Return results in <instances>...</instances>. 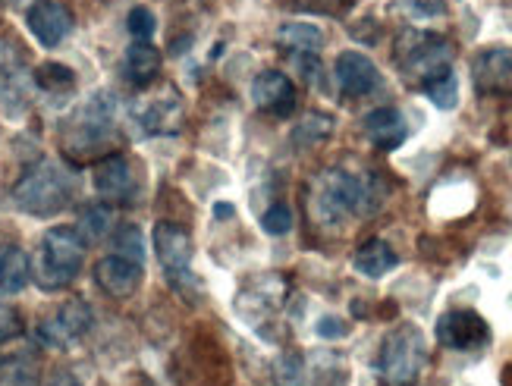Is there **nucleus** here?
Masks as SVG:
<instances>
[{
  "label": "nucleus",
  "instance_id": "obj_1",
  "mask_svg": "<svg viewBox=\"0 0 512 386\" xmlns=\"http://www.w3.org/2000/svg\"><path fill=\"white\" fill-rule=\"evenodd\" d=\"M377 179H359L346 170H324L311 183L308 208L321 226H340L349 214H374L381 208Z\"/></svg>",
  "mask_w": 512,
  "mask_h": 386
},
{
  "label": "nucleus",
  "instance_id": "obj_2",
  "mask_svg": "<svg viewBox=\"0 0 512 386\" xmlns=\"http://www.w3.org/2000/svg\"><path fill=\"white\" fill-rule=\"evenodd\" d=\"M73 195H76L73 173L54 161L35 164L32 170L22 173L19 183L13 186L16 208L32 217H54L73 201Z\"/></svg>",
  "mask_w": 512,
  "mask_h": 386
},
{
  "label": "nucleus",
  "instance_id": "obj_3",
  "mask_svg": "<svg viewBox=\"0 0 512 386\" xmlns=\"http://www.w3.org/2000/svg\"><path fill=\"white\" fill-rule=\"evenodd\" d=\"M396 66L409 85L425 88L434 79L453 73V44L437 32L409 29L396 41Z\"/></svg>",
  "mask_w": 512,
  "mask_h": 386
},
{
  "label": "nucleus",
  "instance_id": "obj_4",
  "mask_svg": "<svg viewBox=\"0 0 512 386\" xmlns=\"http://www.w3.org/2000/svg\"><path fill=\"white\" fill-rule=\"evenodd\" d=\"M85 264V239L76 226H51L41 239V252L35 264V280L44 289L70 286Z\"/></svg>",
  "mask_w": 512,
  "mask_h": 386
},
{
  "label": "nucleus",
  "instance_id": "obj_5",
  "mask_svg": "<svg viewBox=\"0 0 512 386\" xmlns=\"http://www.w3.org/2000/svg\"><path fill=\"white\" fill-rule=\"evenodd\" d=\"M117 139V123H114V104L107 95H98L88 101L76 117L70 120L63 132V148L73 157H92V154H114L107 151Z\"/></svg>",
  "mask_w": 512,
  "mask_h": 386
},
{
  "label": "nucleus",
  "instance_id": "obj_6",
  "mask_svg": "<svg viewBox=\"0 0 512 386\" xmlns=\"http://www.w3.org/2000/svg\"><path fill=\"white\" fill-rule=\"evenodd\" d=\"M425 365H428V343H425V333L418 327L403 324L393 333H387L381 346V371L393 386L418 383Z\"/></svg>",
  "mask_w": 512,
  "mask_h": 386
},
{
  "label": "nucleus",
  "instance_id": "obj_7",
  "mask_svg": "<svg viewBox=\"0 0 512 386\" xmlns=\"http://www.w3.org/2000/svg\"><path fill=\"white\" fill-rule=\"evenodd\" d=\"M154 252H158V261L164 267V274H167V283L186 295V299H198L202 295V283H198V277L192 274V239L189 233L183 230V226H176V223H167L161 220L158 226H154Z\"/></svg>",
  "mask_w": 512,
  "mask_h": 386
},
{
  "label": "nucleus",
  "instance_id": "obj_8",
  "mask_svg": "<svg viewBox=\"0 0 512 386\" xmlns=\"http://www.w3.org/2000/svg\"><path fill=\"white\" fill-rule=\"evenodd\" d=\"M35 73L29 70V57L22 44L10 35H0V104L10 113H19L29 101Z\"/></svg>",
  "mask_w": 512,
  "mask_h": 386
},
{
  "label": "nucleus",
  "instance_id": "obj_9",
  "mask_svg": "<svg viewBox=\"0 0 512 386\" xmlns=\"http://www.w3.org/2000/svg\"><path fill=\"white\" fill-rule=\"evenodd\" d=\"M92 321H95L92 308H88L85 302H79V299L63 302L57 311H51L38 324V339L48 349H70L88 330H92Z\"/></svg>",
  "mask_w": 512,
  "mask_h": 386
},
{
  "label": "nucleus",
  "instance_id": "obj_10",
  "mask_svg": "<svg viewBox=\"0 0 512 386\" xmlns=\"http://www.w3.org/2000/svg\"><path fill=\"white\" fill-rule=\"evenodd\" d=\"M437 339L453 352H472L481 349L487 339H491V330H487V321L475 311H447L437 321Z\"/></svg>",
  "mask_w": 512,
  "mask_h": 386
},
{
  "label": "nucleus",
  "instance_id": "obj_11",
  "mask_svg": "<svg viewBox=\"0 0 512 386\" xmlns=\"http://www.w3.org/2000/svg\"><path fill=\"white\" fill-rule=\"evenodd\" d=\"M132 120L136 126L145 132V135H167V132H176L183 123V107H180V98L170 88L158 95H145L132 104Z\"/></svg>",
  "mask_w": 512,
  "mask_h": 386
},
{
  "label": "nucleus",
  "instance_id": "obj_12",
  "mask_svg": "<svg viewBox=\"0 0 512 386\" xmlns=\"http://www.w3.org/2000/svg\"><path fill=\"white\" fill-rule=\"evenodd\" d=\"M95 192L107 201V204H129L139 192V176L132 170L129 157L123 154H107L95 167Z\"/></svg>",
  "mask_w": 512,
  "mask_h": 386
},
{
  "label": "nucleus",
  "instance_id": "obj_13",
  "mask_svg": "<svg viewBox=\"0 0 512 386\" xmlns=\"http://www.w3.org/2000/svg\"><path fill=\"white\" fill-rule=\"evenodd\" d=\"M472 82L481 95H512V48H484L472 60Z\"/></svg>",
  "mask_w": 512,
  "mask_h": 386
},
{
  "label": "nucleus",
  "instance_id": "obj_14",
  "mask_svg": "<svg viewBox=\"0 0 512 386\" xmlns=\"http://www.w3.org/2000/svg\"><path fill=\"white\" fill-rule=\"evenodd\" d=\"M142 264L129 261L123 255H107L95 264V283L110 295V299H129L142 286Z\"/></svg>",
  "mask_w": 512,
  "mask_h": 386
},
{
  "label": "nucleus",
  "instance_id": "obj_15",
  "mask_svg": "<svg viewBox=\"0 0 512 386\" xmlns=\"http://www.w3.org/2000/svg\"><path fill=\"white\" fill-rule=\"evenodd\" d=\"M337 82L346 98H365L381 85V73H377L374 60L362 51H343L337 57Z\"/></svg>",
  "mask_w": 512,
  "mask_h": 386
},
{
  "label": "nucleus",
  "instance_id": "obj_16",
  "mask_svg": "<svg viewBox=\"0 0 512 386\" xmlns=\"http://www.w3.org/2000/svg\"><path fill=\"white\" fill-rule=\"evenodd\" d=\"M29 29L44 44V48H57V44L73 32V13L63 7L60 0H38L29 10Z\"/></svg>",
  "mask_w": 512,
  "mask_h": 386
},
{
  "label": "nucleus",
  "instance_id": "obj_17",
  "mask_svg": "<svg viewBox=\"0 0 512 386\" xmlns=\"http://www.w3.org/2000/svg\"><path fill=\"white\" fill-rule=\"evenodd\" d=\"M252 101L274 113V117H289L296 110V88L289 82V76L277 73V70H264L255 82H252Z\"/></svg>",
  "mask_w": 512,
  "mask_h": 386
},
{
  "label": "nucleus",
  "instance_id": "obj_18",
  "mask_svg": "<svg viewBox=\"0 0 512 386\" xmlns=\"http://www.w3.org/2000/svg\"><path fill=\"white\" fill-rule=\"evenodd\" d=\"M365 135L377 151H396L406 142L409 126H406V117L396 107H377L365 117Z\"/></svg>",
  "mask_w": 512,
  "mask_h": 386
},
{
  "label": "nucleus",
  "instance_id": "obj_19",
  "mask_svg": "<svg viewBox=\"0 0 512 386\" xmlns=\"http://www.w3.org/2000/svg\"><path fill=\"white\" fill-rule=\"evenodd\" d=\"M161 73V54L154 48L151 41H136L132 48L126 51V60H123V76L132 82V85H151L154 76Z\"/></svg>",
  "mask_w": 512,
  "mask_h": 386
},
{
  "label": "nucleus",
  "instance_id": "obj_20",
  "mask_svg": "<svg viewBox=\"0 0 512 386\" xmlns=\"http://www.w3.org/2000/svg\"><path fill=\"white\" fill-rule=\"evenodd\" d=\"M32 280V264L29 255L19 245L0 248V295H16L29 286Z\"/></svg>",
  "mask_w": 512,
  "mask_h": 386
},
{
  "label": "nucleus",
  "instance_id": "obj_21",
  "mask_svg": "<svg viewBox=\"0 0 512 386\" xmlns=\"http://www.w3.org/2000/svg\"><path fill=\"white\" fill-rule=\"evenodd\" d=\"M352 264H355V270H359L362 277L377 280V277L390 274V270L399 264V258H396V252H393V248H390L384 239H368V242L359 248V252H355Z\"/></svg>",
  "mask_w": 512,
  "mask_h": 386
},
{
  "label": "nucleus",
  "instance_id": "obj_22",
  "mask_svg": "<svg viewBox=\"0 0 512 386\" xmlns=\"http://www.w3.org/2000/svg\"><path fill=\"white\" fill-rule=\"evenodd\" d=\"M277 41L286 51H318L324 44V32L318 26H308V22H289L277 32Z\"/></svg>",
  "mask_w": 512,
  "mask_h": 386
},
{
  "label": "nucleus",
  "instance_id": "obj_23",
  "mask_svg": "<svg viewBox=\"0 0 512 386\" xmlns=\"http://www.w3.org/2000/svg\"><path fill=\"white\" fill-rule=\"evenodd\" d=\"M330 132H333V120L327 117V113H305V117L299 120V126L293 129V145L315 148V145L330 139Z\"/></svg>",
  "mask_w": 512,
  "mask_h": 386
},
{
  "label": "nucleus",
  "instance_id": "obj_24",
  "mask_svg": "<svg viewBox=\"0 0 512 386\" xmlns=\"http://www.w3.org/2000/svg\"><path fill=\"white\" fill-rule=\"evenodd\" d=\"M35 85L48 95H66L76 88V76L70 66H63V63H41L35 70Z\"/></svg>",
  "mask_w": 512,
  "mask_h": 386
},
{
  "label": "nucleus",
  "instance_id": "obj_25",
  "mask_svg": "<svg viewBox=\"0 0 512 386\" xmlns=\"http://www.w3.org/2000/svg\"><path fill=\"white\" fill-rule=\"evenodd\" d=\"M110 226H114V214H110V208H107V204H95V208H88L82 214L79 233H82V239L98 242V239H104L110 233Z\"/></svg>",
  "mask_w": 512,
  "mask_h": 386
},
{
  "label": "nucleus",
  "instance_id": "obj_26",
  "mask_svg": "<svg viewBox=\"0 0 512 386\" xmlns=\"http://www.w3.org/2000/svg\"><path fill=\"white\" fill-rule=\"evenodd\" d=\"M440 110H453L456 107V101H459V82H456V76L453 73H447V76H440V79H434L431 85H425L421 88Z\"/></svg>",
  "mask_w": 512,
  "mask_h": 386
},
{
  "label": "nucleus",
  "instance_id": "obj_27",
  "mask_svg": "<svg viewBox=\"0 0 512 386\" xmlns=\"http://www.w3.org/2000/svg\"><path fill=\"white\" fill-rule=\"evenodd\" d=\"M274 380L277 386H302L305 380V361L296 352H286L274 361Z\"/></svg>",
  "mask_w": 512,
  "mask_h": 386
},
{
  "label": "nucleus",
  "instance_id": "obj_28",
  "mask_svg": "<svg viewBox=\"0 0 512 386\" xmlns=\"http://www.w3.org/2000/svg\"><path fill=\"white\" fill-rule=\"evenodd\" d=\"M114 252L129 258V261H145V242H142V233L136 226H120L114 233Z\"/></svg>",
  "mask_w": 512,
  "mask_h": 386
},
{
  "label": "nucleus",
  "instance_id": "obj_29",
  "mask_svg": "<svg viewBox=\"0 0 512 386\" xmlns=\"http://www.w3.org/2000/svg\"><path fill=\"white\" fill-rule=\"evenodd\" d=\"M261 226H264L267 236H283V233L293 230V211H289L286 204H274V208L264 211Z\"/></svg>",
  "mask_w": 512,
  "mask_h": 386
},
{
  "label": "nucleus",
  "instance_id": "obj_30",
  "mask_svg": "<svg viewBox=\"0 0 512 386\" xmlns=\"http://www.w3.org/2000/svg\"><path fill=\"white\" fill-rule=\"evenodd\" d=\"M126 26H129V35L136 38V41H151L154 26H158V19H154V13H151L148 7H132V10H129V19H126Z\"/></svg>",
  "mask_w": 512,
  "mask_h": 386
},
{
  "label": "nucleus",
  "instance_id": "obj_31",
  "mask_svg": "<svg viewBox=\"0 0 512 386\" xmlns=\"http://www.w3.org/2000/svg\"><path fill=\"white\" fill-rule=\"evenodd\" d=\"M403 4H406L409 16H415V19H437L447 13V4H443V0H403Z\"/></svg>",
  "mask_w": 512,
  "mask_h": 386
},
{
  "label": "nucleus",
  "instance_id": "obj_32",
  "mask_svg": "<svg viewBox=\"0 0 512 386\" xmlns=\"http://www.w3.org/2000/svg\"><path fill=\"white\" fill-rule=\"evenodd\" d=\"M293 66L305 76V82H321V60L315 51H299L293 54Z\"/></svg>",
  "mask_w": 512,
  "mask_h": 386
},
{
  "label": "nucleus",
  "instance_id": "obj_33",
  "mask_svg": "<svg viewBox=\"0 0 512 386\" xmlns=\"http://www.w3.org/2000/svg\"><path fill=\"white\" fill-rule=\"evenodd\" d=\"M19 333H22V321H19L16 308L0 305V346L10 343V339H16Z\"/></svg>",
  "mask_w": 512,
  "mask_h": 386
},
{
  "label": "nucleus",
  "instance_id": "obj_34",
  "mask_svg": "<svg viewBox=\"0 0 512 386\" xmlns=\"http://www.w3.org/2000/svg\"><path fill=\"white\" fill-rule=\"evenodd\" d=\"M299 10H315V13H340L346 0H289Z\"/></svg>",
  "mask_w": 512,
  "mask_h": 386
},
{
  "label": "nucleus",
  "instance_id": "obj_35",
  "mask_svg": "<svg viewBox=\"0 0 512 386\" xmlns=\"http://www.w3.org/2000/svg\"><path fill=\"white\" fill-rule=\"evenodd\" d=\"M315 330H318V336H324V339H340V336L349 333V327L340 321V317H321Z\"/></svg>",
  "mask_w": 512,
  "mask_h": 386
},
{
  "label": "nucleus",
  "instance_id": "obj_36",
  "mask_svg": "<svg viewBox=\"0 0 512 386\" xmlns=\"http://www.w3.org/2000/svg\"><path fill=\"white\" fill-rule=\"evenodd\" d=\"M48 386H82V383H79V380H76L73 374H60V377H54V380H51Z\"/></svg>",
  "mask_w": 512,
  "mask_h": 386
},
{
  "label": "nucleus",
  "instance_id": "obj_37",
  "mask_svg": "<svg viewBox=\"0 0 512 386\" xmlns=\"http://www.w3.org/2000/svg\"><path fill=\"white\" fill-rule=\"evenodd\" d=\"M214 214H217V217H233V208H230V204H217Z\"/></svg>",
  "mask_w": 512,
  "mask_h": 386
},
{
  "label": "nucleus",
  "instance_id": "obj_38",
  "mask_svg": "<svg viewBox=\"0 0 512 386\" xmlns=\"http://www.w3.org/2000/svg\"><path fill=\"white\" fill-rule=\"evenodd\" d=\"M4 4H19V0H4Z\"/></svg>",
  "mask_w": 512,
  "mask_h": 386
}]
</instances>
